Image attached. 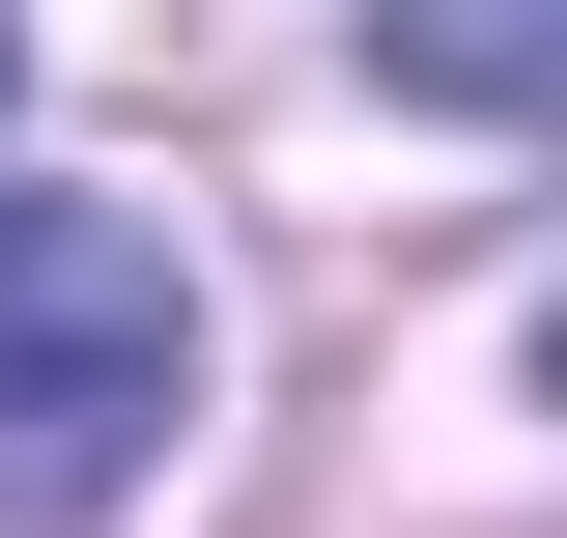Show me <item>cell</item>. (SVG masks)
I'll list each match as a JSON object with an SVG mask.
<instances>
[{
    "mask_svg": "<svg viewBox=\"0 0 567 538\" xmlns=\"http://www.w3.org/2000/svg\"><path fill=\"white\" fill-rule=\"evenodd\" d=\"M199 425V283L142 199H0V510L85 538L142 510V454Z\"/></svg>",
    "mask_w": 567,
    "mask_h": 538,
    "instance_id": "cell-1",
    "label": "cell"
},
{
    "mask_svg": "<svg viewBox=\"0 0 567 538\" xmlns=\"http://www.w3.org/2000/svg\"><path fill=\"white\" fill-rule=\"evenodd\" d=\"M369 85L454 142H567V0H369Z\"/></svg>",
    "mask_w": 567,
    "mask_h": 538,
    "instance_id": "cell-2",
    "label": "cell"
},
{
    "mask_svg": "<svg viewBox=\"0 0 567 538\" xmlns=\"http://www.w3.org/2000/svg\"><path fill=\"white\" fill-rule=\"evenodd\" d=\"M539 397H567V283H539Z\"/></svg>",
    "mask_w": 567,
    "mask_h": 538,
    "instance_id": "cell-3",
    "label": "cell"
},
{
    "mask_svg": "<svg viewBox=\"0 0 567 538\" xmlns=\"http://www.w3.org/2000/svg\"><path fill=\"white\" fill-rule=\"evenodd\" d=\"M0 85H29V29H0Z\"/></svg>",
    "mask_w": 567,
    "mask_h": 538,
    "instance_id": "cell-4",
    "label": "cell"
}]
</instances>
